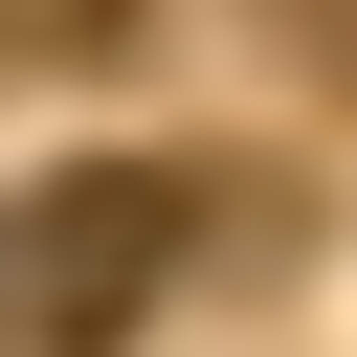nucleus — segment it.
Wrapping results in <instances>:
<instances>
[{"instance_id": "obj_1", "label": "nucleus", "mask_w": 357, "mask_h": 357, "mask_svg": "<svg viewBox=\"0 0 357 357\" xmlns=\"http://www.w3.org/2000/svg\"><path fill=\"white\" fill-rule=\"evenodd\" d=\"M156 268H178V178H156V156H67V178L22 201V245H0V290H22L45 357H112V335L156 312Z\"/></svg>"}, {"instance_id": "obj_2", "label": "nucleus", "mask_w": 357, "mask_h": 357, "mask_svg": "<svg viewBox=\"0 0 357 357\" xmlns=\"http://www.w3.org/2000/svg\"><path fill=\"white\" fill-rule=\"evenodd\" d=\"M0 312H22V290H0Z\"/></svg>"}]
</instances>
